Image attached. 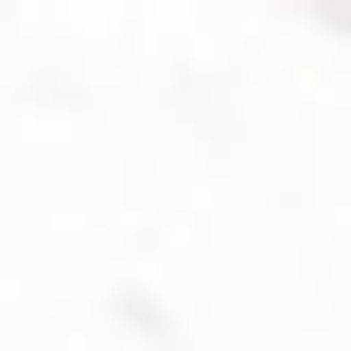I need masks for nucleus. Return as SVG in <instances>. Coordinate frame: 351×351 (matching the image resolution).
Returning <instances> with one entry per match:
<instances>
[]
</instances>
